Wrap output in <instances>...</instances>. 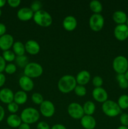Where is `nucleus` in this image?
I'll return each instance as SVG.
<instances>
[{"mask_svg":"<svg viewBox=\"0 0 128 129\" xmlns=\"http://www.w3.org/2000/svg\"><path fill=\"white\" fill-rule=\"evenodd\" d=\"M5 129H10V128H5Z\"/></svg>","mask_w":128,"mask_h":129,"instance_id":"3c124183","label":"nucleus"},{"mask_svg":"<svg viewBox=\"0 0 128 129\" xmlns=\"http://www.w3.org/2000/svg\"><path fill=\"white\" fill-rule=\"evenodd\" d=\"M119 87L122 89H127L128 88V81L125 79L124 74H117L116 77Z\"/></svg>","mask_w":128,"mask_h":129,"instance_id":"cd10ccee","label":"nucleus"},{"mask_svg":"<svg viewBox=\"0 0 128 129\" xmlns=\"http://www.w3.org/2000/svg\"><path fill=\"white\" fill-rule=\"evenodd\" d=\"M34 13L30 8H21L18 11L17 17L22 21H27L33 18Z\"/></svg>","mask_w":128,"mask_h":129,"instance_id":"2eb2a0df","label":"nucleus"},{"mask_svg":"<svg viewBox=\"0 0 128 129\" xmlns=\"http://www.w3.org/2000/svg\"><path fill=\"white\" fill-rule=\"evenodd\" d=\"M7 3L11 7L17 8L21 4V1L20 0H8L7 1Z\"/></svg>","mask_w":128,"mask_h":129,"instance_id":"e433bc0d","label":"nucleus"},{"mask_svg":"<svg viewBox=\"0 0 128 129\" xmlns=\"http://www.w3.org/2000/svg\"><path fill=\"white\" fill-rule=\"evenodd\" d=\"M6 66V61L3 59V57L0 55V73H3V72L5 71Z\"/></svg>","mask_w":128,"mask_h":129,"instance_id":"58836bf2","label":"nucleus"},{"mask_svg":"<svg viewBox=\"0 0 128 129\" xmlns=\"http://www.w3.org/2000/svg\"><path fill=\"white\" fill-rule=\"evenodd\" d=\"M113 69L117 74H124L128 70V60L123 55L115 57L112 62Z\"/></svg>","mask_w":128,"mask_h":129,"instance_id":"423d86ee","label":"nucleus"},{"mask_svg":"<svg viewBox=\"0 0 128 129\" xmlns=\"http://www.w3.org/2000/svg\"><path fill=\"white\" fill-rule=\"evenodd\" d=\"M40 111L43 117L46 118H50L55 114V105L51 101L44 100L43 102L40 105Z\"/></svg>","mask_w":128,"mask_h":129,"instance_id":"1a4fd4ad","label":"nucleus"},{"mask_svg":"<svg viewBox=\"0 0 128 129\" xmlns=\"http://www.w3.org/2000/svg\"><path fill=\"white\" fill-rule=\"evenodd\" d=\"M2 57L6 62H11L14 61L16 59V55L15 53L13 52V50H6L3 52Z\"/></svg>","mask_w":128,"mask_h":129,"instance_id":"c85d7f7f","label":"nucleus"},{"mask_svg":"<svg viewBox=\"0 0 128 129\" xmlns=\"http://www.w3.org/2000/svg\"><path fill=\"white\" fill-rule=\"evenodd\" d=\"M37 129H50V125L45 122H40L36 126Z\"/></svg>","mask_w":128,"mask_h":129,"instance_id":"4c0bfd02","label":"nucleus"},{"mask_svg":"<svg viewBox=\"0 0 128 129\" xmlns=\"http://www.w3.org/2000/svg\"><path fill=\"white\" fill-rule=\"evenodd\" d=\"M50 129H67V128L63 125L57 123V124H55L54 125H53Z\"/></svg>","mask_w":128,"mask_h":129,"instance_id":"37998d69","label":"nucleus"},{"mask_svg":"<svg viewBox=\"0 0 128 129\" xmlns=\"http://www.w3.org/2000/svg\"><path fill=\"white\" fill-rule=\"evenodd\" d=\"M20 117L22 122L30 125L37 122L40 119V115L36 108L28 107L23 110Z\"/></svg>","mask_w":128,"mask_h":129,"instance_id":"f03ea898","label":"nucleus"},{"mask_svg":"<svg viewBox=\"0 0 128 129\" xmlns=\"http://www.w3.org/2000/svg\"><path fill=\"white\" fill-rule=\"evenodd\" d=\"M67 112L69 115L74 119H81L84 115L82 106L78 103H71L69 105Z\"/></svg>","mask_w":128,"mask_h":129,"instance_id":"6e6552de","label":"nucleus"},{"mask_svg":"<svg viewBox=\"0 0 128 129\" xmlns=\"http://www.w3.org/2000/svg\"><path fill=\"white\" fill-rule=\"evenodd\" d=\"M114 37L119 41H124L128 38V26L126 24L117 25L114 30Z\"/></svg>","mask_w":128,"mask_h":129,"instance_id":"9d476101","label":"nucleus"},{"mask_svg":"<svg viewBox=\"0 0 128 129\" xmlns=\"http://www.w3.org/2000/svg\"><path fill=\"white\" fill-rule=\"evenodd\" d=\"M41 7H42V4H41V3L40 2V1H35L32 2L31 6H30V8H31V10H32V11H33L34 13H35L41 10Z\"/></svg>","mask_w":128,"mask_h":129,"instance_id":"f704fd0d","label":"nucleus"},{"mask_svg":"<svg viewBox=\"0 0 128 129\" xmlns=\"http://www.w3.org/2000/svg\"><path fill=\"white\" fill-rule=\"evenodd\" d=\"M102 110L106 116L109 117H115L120 114L121 109L117 103L112 100H107L102 103Z\"/></svg>","mask_w":128,"mask_h":129,"instance_id":"20e7f679","label":"nucleus"},{"mask_svg":"<svg viewBox=\"0 0 128 129\" xmlns=\"http://www.w3.org/2000/svg\"><path fill=\"white\" fill-rule=\"evenodd\" d=\"M77 85L76 79L72 75H64L58 82V88L62 93H69L74 90Z\"/></svg>","mask_w":128,"mask_h":129,"instance_id":"f257e3e1","label":"nucleus"},{"mask_svg":"<svg viewBox=\"0 0 128 129\" xmlns=\"http://www.w3.org/2000/svg\"><path fill=\"white\" fill-rule=\"evenodd\" d=\"M6 32V25L4 23H0V37L5 35Z\"/></svg>","mask_w":128,"mask_h":129,"instance_id":"ea45409f","label":"nucleus"},{"mask_svg":"<svg viewBox=\"0 0 128 129\" xmlns=\"http://www.w3.org/2000/svg\"><path fill=\"white\" fill-rule=\"evenodd\" d=\"M62 25L67 31H72L76 28L77 26V21L74 16L69 15L63 19Z\"/></svg>","mask_w":128,"mask_h":129,"instance_id":"f3484780","label":"nucleus"},{"mask_svg":"<svg viewBox=\"0 0 128 129\" xmlns=\"http://www.w3.org/2000/svg\"><path fill=\"white\" fill-rule=\"evenodd\" d=\"M89 8L94 14H100L103 9L102 5L97 0H93L89 4Z\"/></svg>","mask_w":128,"mask_h":129,"instance_id":"393cba45","label":"nucleus"},{"mask_svg":"<svg viewBox=\"0 0 128 129\" xmlns=\"http://www.w3.org/2000/svg\"><path fill=\"white\" fill-rule=\"evenodd\" d=\"M117 104L121 110H125L128 108V95L122 94L119 96L117 100Z\"/></svg>","mask_w":128,"mask_h":129,"instance_id":"a878e982","label":"nucleus"},{"mask_svg":"<svg viewBox=\"0 0 128 129\" xmlns=\"http://www.w3.org/2000/svg\"><path fill=\"white\" fill-rule=\"evenodd\" d=\"M14 93L11 89L3 88L0 90V101L5 104H9L14 102Z\"/></svg>","mask_w":128,"mask_h":129,"instance_id":"4468645a","label":"nucleus"},{"mask_svg":"<svg viewBox=\"0 0 128 129\" xmlns=\"http://www.w3.org/2000/svg\"><path fill=\"white\" fill-rule=\"evenodd\" d=\"M31 100L35 104L40 105L43 102L44 99L41 94L39 93H34L31 96Z\"/></svg>","mask_w":128,"mask_h":129,"instance_id":"c756f323","label":"nucleus"},{"mask_svg":"<svg viewBox=\"0 0 128 129\" xmlns=\"http://www.w3.org/2000/svg\"><path fill=\"white\" fill-rule=\"evenodd\" d=\"M18 129H31V128H30V126L29 124L22 122L20 127H18Z\"/></svg>","mask_w":128,"mask_h":129,"instance_id":"c03bdc74","label":"nucleus"},{"mask_svg":"<svg viewBox=\"0 0 128 129\" xmlns=\"http://www.w3.org/2000/svg\"><path fill=\"white\" fill-rule=\"evenodd\" d=\"M33 19L35 23L41 27H48L53 22L52 17L50 14L42 10L35 13Z\"/></svg>","mask_w":128,"mask_h":129,"instance_id":"7ed1b4c3","label":"nucleus"},{"mask_svg":"<svg viewBox=\"0 0 128 129\" xmlns=\"http://www.w3.org/2000/svg\"><path fill=\"white\" fill-rule=\"evenodd\" d=\"M119 120H120V123L122 125L125 126V127H127L128 126V114L127 113H122L120 115V118H119Z\"/></svg>","mask_w":128,"mask_h":129,"instance_id":"c9c22d12","label":"nucleus"},{"mask_svg":"<svg viewBox=\"0 0 128 129\" xmlns=\"http://www.w3.org/2000/svg\"><path fill=\"white\" fill-rule=\"evenodd\" d=\"M104 18L101 14H93L89 19V26L92 31L97 32L103 28Z\"/></svg>","mask_w":128,"mask_h":129,"instance_id":"0eeeda50","label":"nucleus"},{"mask_svg":"<svg viewBox=\"0 0 128 129\" xmlns=\"http://www.w3.org/2000/svg\"><path fill=\"white\" fill-rule=\"evenodd\" d=\"M28 95L26 92L24 91H18L14 95V102L17 103L18 105H23L27 102Z\"/></svg>","mask_w":128,"mask_h":129,"instance_id":"4be33fe9","label":"nucleus"},{"mask_svg":"<svg viewBox=\"0 0 128 129\" xmlns=\"http://www.w3.org/2000/svg\"><path fill=\"white\" fill-rule=\"evenodd\" d=\"M16 64L21 68H25L26 66L29 63L28 58L26 55H21V56H16L15 59Z\"/></svg>","mask_w":128,"mask_h":129,"instance_id":"bb28decb","label":"nucleus"},{"mask_svg":"<svg viewBox=\"0 0 128 129\" xmlns=\"http://www.w3.org/2000/svg\"><path fill=\"white\" fill-rule=\"evenodd\" d=\"M6 3H7V1L6 0H0V8L3 7L6 5Z\"/></svg>","mask_w":128,"mask_h":129,"instance_id":"a18cd8bd","label":"nucleus"},{"mask_svg":"<svg viewBox=\"0 0 128 129\" xmlns=\"http://www.w3.org/2000/svg\"><path fill=\"white\" fill-rule=\"evenodd\" d=\"M125 24H126L127 26H128V16H127V21H126V23H125Z\"/></svg>","mask_w":128,"mask_h":129,"instance_id":"09e8293b","label":"nucleus"},{"mask_svg":"<svg viewBox=\"0 0 128 129\" xmlns=\"http://www.w3.org/2000/svg\"><path fill=\"white\" fill-rule=\"evenodd\" d=\"M84 114L86 115H92L95 111V105L92 101H87L82 106Z\"/></svg>","mask_w":128,"mask_h":129,"instance_id":"b1692460","label":"nucleus"},{"mask_svg":"<svg viewBox=\"0 0 128 129\" xmlns=\"http://www.w3.org/2000/svg\"><path fill=\"white\" fill-rule=\"evenodd\" d=\"M74 92L78 96L82 97L87 94V89L84 86L77 84L74 89Z\"/></svg>","mask_w":128,"mask_h":129,"instance_id":"7c9ffc66","label":"nucleus"},{"mask_svg":"<svg viewBox=\"0 0 128 129\" xmlns=\"http://www.w3.org/2000/svg\"><path fill=\"white\" fill-rule=\"evenodd\" d=\"M1 15H2V11H1V8H0V17H1Z\"/></svg>","mask_w":128,"mask_h":129,"instance_id":"8fccbe9b","label":"nucleus"},{"mask_svg":"<svg viewBox=\"0 0 128 129\" xmlns=\"http://www.w3.org/2000/svg\"><path fill=\"white\" fill-rule=\"evenodd\" d=\"M127 128H128V126H127Z\"/></svg>","mask_w":128,"mask_h":129,"instance_id":"603ef678","label":"nucleus"},{"mask_svg":"<svg viewBox=\"0 0 128 129\" xmlns=\"http://www.w3.org/2000/svg\"><path fill=\"white\" fill-rule=\"evenodd\" d=\"M124 76H125V79H127V80L128 81V70L126 72H125V73H124Z\"/></svg>","mask_w":128,"mask_h":129,"instance_id":"de8ad7c7","label":"nucleus"},{"mask_svg":"<svg viewBox=\"0 0 128 129\" xmlns=\"http://www.w3.org/2000/svg\"><path fill=\"white\" fill-rule=\"evenodd\" d=\"M92 84L93 85L95 86V88H100L102 87L103 83H104V81L103 79L99 76H96L94 77L92 79Z\"/></svg>","mask_w":128,"mask_h":129,"instance_id":"72a5a7b5","label":"nucleus"},{"mask_svg":"<svg viewBox=\"0 0 128 129\" xmlns=\"http://www.w3.org/2000/svg\"><path fill=\"white\" fill-rule=\"evenodd\" d=\"M93 98L99 103H104L108 100V94L106 90L102 87L95 88L92 93Z\"/></svg>","mask_w":128,"mask_h":129,"instance_id":"9b49d317","label":"nucleus"},{"mask_svg":"<svg viewBox=\"0 0 128 129\" xmlns=\"http://www.w3.org/2000/svg\"><path fill=\"white\" fill-rule=\"evenodd\" d=\"M19 85L22 91L26 93L33 90L34 88V82L31 78L26 76H23L19 79Z\"/></svg>","mask_w":128,"mask_h":129,"instance_id":"ddd939ff","label":"nucleus"},{"mask_svg":"<svg viewBox=\"0 0 128 129\" xmlns=\"http://www.w3.org/2000/svg\"><path fill=\"white\" fill-rule=\"evenodd\" d=\"M117 129H128V128H127V127L121 125V126H119V127H118V128Z\"/></svg>","mask_w":128,"mask_h":129,"instance_id":"49530a36","label":"nucleus"},{"mask_svg":"<svg viewBox=\"0 0 128 129\" xmlns=\"http://www.w3.org/2000/svg\"><path fill=\"white\" fill-rule=\"evenodd\" d=\"M7 124L11 128H18L22 123L21 117L16 114H11L6 119Z\"/></svg>","mask_w":128,"mask_h":129,"instance_id":"412c9836","label":"nucleus"},{"mask_svg":"<svg viewBox=\"0 0 128 129\" xmlns=\"http://www.w3.org/2000/svg\"><path fill=\"white\" fill-rule=\"evenodd\" d=\"M7 108L8 110L11 113V114H16V113H17L19 110V105L15 102H13L8 104Z\"/></svg>","mask_w":128,"mask_h":129,"instance_id":"2f4dec72","label":"nucleus"},{"mask_svg":"<svg viewBox=\"0 0 128 129\" xmlns=\"http://www.w3.org/2000/svg\"><path fill=\"white\" fill-rule=\"evenodd\" d=\"M76 81L79 85L84 86L87 84L90 79V74L86 70H82L79 72L77 75Z\"/></svg>","mask_w":128,"mask_h":129,"instance_id":"6ab92c4d","label":"nucleus"},{"mask_svg":"<svg viewBox=\"0 0 128 129\" xmlns=\"http://www.w3.org/2000/svg\"><path fill=\"white\" fill-rule=\"evenodd\" d=\"M6 78L3 73H0V88L3 86L5 84Z\"/></svg>","mask_w":128,"mask_h":129,"instance_id":"a19ab883","label":"nucleus"},{"mask_svg":"<svg viewBox=\"0 0 128 129\" xmlns=\"http://www.w3.org/2000/svg\"><path fill=\"white\" fill-rule=\"evenodd\" d=\"M25 50L30 55H36L40 50V44L33 40H28L25 44Z\"/></svg>","mask_w":128,"mask_h":129,"instance_id":"dca6fc26","label":"nucleus"},{"mask_svg":"<svg viewBox=\"0 0 128 129\" xmlns=\"http://www.w3.org/2000/svg\"><path fill=\"white\" fill-rule=\"evenodd\" d=\"M43 72V67L37 62H29L24 68V74L30 78H37L41 76Z\"/></svg>","mask_w":128,"mask_h":129,"instance_id":"39448f33","label":"nucleus"},{"mask_svg":"<svg viewBox=\"0 0 128 129\" xmlns=\"http://www.w3.org/2000/svg\"><path fill=\"white\" fill-rule=\"evenodd\" d=\"M14 44V38L10 34H6L0 37V49L6 51L8 50L13 47Z\"/></svg>","mask_w":128,"mask_h":129,"instance_id":"f8f14e48","label":"nucleus"},{"mask_svg":"<svg viewBox=\"0 0 128 129\" xmlns=\"http://www.w3.org/2000/svg\"><path fill=\"white\" fill-rule=\"evenodd\" d=\"M112 19L115 23L117 25L125 24L127 19V16L126 13L121 10L115 11L112 15Z\"/></svg>","mask_w":128,"mask_h":129,"instance_id":"aec40b11","label":"nucleus"},{"mask_svg":"<svg viewBox=\"0 0 128 129\" xmlns=\"http://www.w3.org/2000/svg\"><path fill=\"white\" fill-rule=\"evenodd\" d=\"M80 123L85 129H94L96 127V120L92 115H84L80 119Z\"/></svg>","mask_w":128,"mask_h":129,"instance_id":"a211bd4d","label":"nucleus"},{"mask_svg":"<svg viewBox=\"0 0 128 129\" xmlns=\"http://www.w3.org/2000/svg\"><path fill=\"white\" fill-rule=\"evenodd\" d=\"M5 111L3 107L0 105V122H2L3 120L5 118Z\"/></svg>","mask_w":128,"mask_h":129,"instance_id":"79ce46f5","label":"nucleus"},{"mask_svg":"<svg viewBox=\"0 0 128 129\" xmlns=\"http://www.w3.org/2000/svg\"><path fill=\"white\" fill-rule=\"evenodd\" d=\"M12 48L13 52L17 56H21V55H25V53L26 52L25 45L21 42L16 41L14 42Z\"/></svg>","mask_w":128,"mask_h":129,"instance_id":"5701e85b","label":"nucleus"},{"mask_svg":"<svg viewBox=\"0 0 128 129\" xmlns=\"http://www.w3.org/2000/svg\"><path fill=\"white\" fill-rule=\"evenodd\" d=\"M16 70H17V68L15 64H13V63H9V64H6L5 71V73L8 74H13L16 73Z\"/></svg>","mask_w":128,"mask_h":129,"instance_id":"473e14b6","label":"nucleus"}]
</instances>
